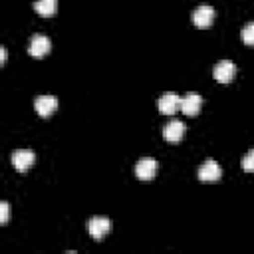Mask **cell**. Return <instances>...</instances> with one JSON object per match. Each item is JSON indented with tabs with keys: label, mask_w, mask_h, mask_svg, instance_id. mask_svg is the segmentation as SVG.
<instances>
[{
	"label": "cell",
	"mask_w": 254,
	"mask_h": 254,
	"mask_svg": "<svg viewBox=\"0 0 254 254\" xmlns=\"http://www.w3.org/2000/svg\"><path fill=\"white\" fill-rule=\"evenodd\" d=\"M157 109L165 115H175L177 111H181V97L173 91H167L165 95L159 97L157 101Z\"/></svg>",
	"instance_id": "obj_1"
},
{
	"label": "cell",
	"mask_w": 254,
	"mask_h": 254,
	"mask_svg": "<svg viewBox=\"0 0 254 254\" xmlns=\"http://www.w3.org/2000/svg\"><path fill=\"white\" fill-rule=\"evenodd\" d=\"M234 73H236V65L230 60H220L212 69V75L218 83H230Z\"/></svg>",
	"instance_id": "obj_2"
},
{
	"label": "cell",
	"mask_w": 254,
	"mask_h": 254,
	"mask_svg": "<svg viewBox=\"0 0 254 254\" xmlns=\"http://www.w3.org/2000/svg\"><path fill=\"white\" fill-rule=\"evenodd\" d=\"M50 48H52L50 38H46V36H42V34L32 36L30 42H28V54L34 56V58H42V56H46V54L50 52Z\"/></svg>",
	"instance_id": "obj_3"
},
{
	"label": "cell",
	"mask_w": 254,
	"mask_h": 254,
	"mask_svg": "<svg viewBox=\"0 0 254 254\" xmlns=\"http://www.w3.org/2000/svg\"><path fill=\"white\" fill-rule=\"evenodd\" d=\"M34 161H36V155H34L30 149H18V151L12 153V165H14V169L20 171V173L28 171V169L34 165Z\"/></svg>",
	"instance_id": "obj_4"
},
{
	"label": "cell",
	"mask_w": 254,
	"mask_h": 254,
	"mask_svg": "<svg viewBox=\"0 0 254 254\" xmlns=\"http://www.w3.org/2000/svg\"><path fill=\"white\" fill-rule=\"evenodd\" d=\"M87 230H89V234H91L95 240H101V238L111 230V220L105 218V216H93V218L87 222Z\"/></svg>",
	"instance_id": "obj_5"
},
{
	"label": "cell",
	"mask_w": 254,
	"mask_h": 254,
	"mask_svg": "<svg viewBox=\"0 0 254 254\" xmlns=\"http://www.w3.org/2000/svg\"><path fill=\"white\" fill-rule=\"evenodd\" d=\"M200 105H202V99H200V95L194 93V91H190V93H187L185 97H181V111H183L185 115H189V117H194V115L200 111Z\"/></svg>",
	"instance_id": "obj_6"
},
{
	"label": "cell",
	"mask_w": 254,
	"mask_h": 254,
	"mask_svg": "<svg viewBox=\"0 0 254 254\" xmlns=\"http://www.w3.org/2000/svg\"><path fill=\"white\" fill-rule=\"evenodd\" d=\"M212 20H214V8L212 6L202 4L192 12V22L196 28H208L212 24Z\"/></svg>",
	"instance_id": "obj_7"
},
{
	"label": "cell",
	"mask_w": 254,
	"mask_h": 254,
	"mask_svg": "<svg viewBox=\"0 0 254 254\" xmlns=\"http://www.w3.org/2000/svg\"><path fill=\"white\" fill-rule=\"evenodd\" d=\"M34 109L38 111L40 117H50L58 109V99L54 95H40L34 101Z\"/></svg>",
	"instance_id": "obj_8"
},
{
	"label": "cell",
	"mask_w": 254,
	"mask_h": 254,
	"mask_svg": "<svg viewBox=\"0 0 254 254\" xmlns=\"http://www.w3.org/2000/svg\"><path fill=\"white\" fill-rule=\"evenodd\" d=\"M220 175H222V171H220L218 163H216V161H212V159L204 161V163L200 165V169H198V179H200V181H204V183L218 181V179H220Z\"/></svg>",
	"instance_id": "obj_9"
},
{
	"label": "cell",
	"mask_w": 254,
	"mask_h": 254,
	"mask_svg": "<svg viewBox=\"0 0 254 254\" xmlns=\"http://www.w3.org/2000/svg\"><path fill=\"white\" fill-rule=\"evenodd\" d=\"M183 135H185V123L179 121V119L169 121V123L165 125V129H163V137H165V141H169V143H179V141L183 139Z\"/></svg>",
	"instance_id": "obj_10"
},
{
	"label": "cell",
	"mask_w": 254,
	"mask_h": 254,
	"mask_svg": "<svg viewBox=\"0 0 254 254\" xmlns=\"http://www.w3.org/2000/svg\"><path fill=\"white\" fill-rule=\"evenodd\" d=\"M155 173H157V161L151 159V157H145V159H141V161L135 165V175H137L141 181L153 179Z\"/></svg>",
	"instance_id": "obj_11"
},
{
	"label": "cell",
	"mask_w": 254,
	"mask_h": 254,
	"mask_svg": "<svg viewBox=\"0 0 254 254\" xmlns=\"http://www.w3.org/2000/svg\"><path fill=\"white\" fill-rule=\"evenodd\" d=\"M34 10L40 16H52L58 10V0H36L34 2Z\"/></svg>",
	"instance_id": "obj_12"
},
{
	"label": "cell",
	"mask_w": 254,
	"mask_h": 254,
	"mask_svg": "<svg viewBox=\"0 0 254 254\" xmlns=\"http://www.w3.org/2000/svg\"><path fill=\"white\" fill-rule=\"evenodd\" d=\"M242 42L248 46H254V22H250L242 28Z\"/></svg>",
	"instance_id": "obj_13"
},
{
	"label": "cell",
	"mask_w": 254,
	"mask_h": 254,
	"mask_svg": "<svg viewBox=\"0 0 254 254\" xmlns=\"http://www.w3.org/2000/svg\"><path fill=\"white\" fill-rule=\"evenodd\" d=\"M242 169L248 171V173H254V149L244 155V159H242Z\"/></svg>",
	"instance_id": "obj_14"
},
{
	"label": "cell",
	"mask_w": 254,
	"mask_h": 254,
	"mask_svg": "<svg viewBox=\"0 0 254 254\" xmlns=\"http://www.w3.org/2000/svg\"><path fill=\"white\" fill-rule=\"evenodd\" d=\"M8 214H10L8 202L2 200V202H0V224H6V222H8Z\"/></svg>",
	"instance_id": "obj_15"
},
{
	"label": "cell",
	"mask_w": 254,
	"mask_h": 254,
	"mask_svg": "<svg viewBox=\"0 0 254 254\" xmlns=\"http://www.w3.org/2000/svg\"><path fill=\"white\" fill-rule=\"evenodd\" d=\"M6 56H8V54H6V48L0 46V64H6Z\"/></svg>",
	"instance_id": "obj_16"
}]
</instances>
